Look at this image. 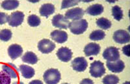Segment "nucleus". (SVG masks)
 <instances>
[{"mask_svg": "<svg viewBox=\"0 0 130 84\" xmlns=\"http://www.w3.org/2000/svg\"><path fill=\"white\" fill-rule=\"evenodd\" d=\"M12 84H24V83L23 82H22V81H14V82L12 83Z\"/></svg>", "mask_w": 130, "mask_h": 84, "instance_id": "obj_34", "label": "nucleus"}, {"mask_svg": "<svg viewBox=\"0 0 130 84\" xmlns=\"http://www.w3.org/2000/svg\"><path fill=\"white\" fill-rule=\"evenodd\" d=\"M52 24L55 27L67 30L69 26L70 22L68 20L65 18V16H64L62 15L59 14L53 16L52 19Z\"/></svg>", "mask_w": 130, "mask_h": 84, "instance_id": "obj_6", "label": "nucleus"}, {"mask_svg": "<svg viewBox=\"0 0 130 84\" xmlns=\"http://www.w3.org/2000/svg\"><path fill=\"white\" fill-rule=\"evenodd\" d=\"M87 61L83 57L76 58L72 61L73 69L77 72H83L87 68Z\"/></svg>", "mask_w": 130, "mask_h": 84, "instance_id": "obj_10", "label": "nucleus"}, {"mask_svg": "<svg viewBox=\"0 0 130 84\" xmlns=\"http://www.w3.org/2000/svg\"><path fill=\"white\" fill-rule=\"evenodd\" d=\"M24 14L20 11L12 12L8 18V24L11 27H18L24 22Z\"/></svg>", "mask_w": 130, "mask_h": 84, "instance_id": "obj_5", "label": "nucleus"}, {"mask_svg": "<svg viewBox=\"0 0 130 84\" xmlns=\"http://www.w3.org/2000/svg\"><path fill=\"white\" fill-rule=\"evenodd\" d=\"M104 8L101 4H94L90 5L86 10V12L91 16H98L104 12Z\"/></svg>", "mask_w": 130, "mask_h": 84, "instance_id": "obj_19", "label": "nucleus"}, {"mask_svg": "<svg viewBox=\"0 0 130 84\" xmlns=\"http://www.w3.org/2000/svg\"><path fill=\"white\" fill-rule=\"evenodd\" d=\"M102 82L104 84H118L119 82V78L115 75L109 74L104 77Z\"/></svg>", "mask_w": 130, "mask_h": 84, "instance_id": "obj_25", "label": "nucleus"}, {"mask_svg": "<svg viewBox=\"0 0 130 84\" xmlns=\"http://www.w3.org/2000/svg\"><path fill=\"white\" fill-rule=\"evenodd\" d=\"M12 32L10 30L7 29L2 30L0 31V40L4 42L9 41L12 38Z\"/></svg>", "mask_w": 130, "mask_h": 84, "instance_id": "obj_27", "label": "nucleus"}, {"mask_svg": "<svg viewBox=\"0 0 130 84\" xmlns=\"http://www.w3.org/2000/svg\"><path fill=\"white\" fill-rule=\"evenodd\" d=\"M96 24L102 30H108L111 27V21L105 18H100L96 21Z\"/></svg>", "mask_w": 130, "mask_h": 84, "instance_id": "obj_23", "label": "nucleus"}, {"mask_svg": "<svg viewBox=\"0 0 130 84\" xmlns=\"http://www.w3.org/2000/svg\"><path fill=\"white\" fill-rule=\"evenodd\" d=\"M105 73L104 64L100 61H94L90 64V74L94 78H100Z\"/></svg>", "mask_w": 130, "mask_h": 84, "instance_id": "obj_3", "label": "nucleus"}, {"mask_svg": "<svg viewBox=\"0 0 130 84\" xmlns=\"http://www.w3.org/2000/svg\"><path fill=\"white\" fill-rule=\"evenodd\" d=\"M123 84H130V83H129V81H126V82L124 83Z\"/></svg>", "mask_w": 130, "mask_h": 84, "instance_id": "obj_35", "label": "nucleus"}, {"mask_svg": "<svg viewBox=\"0 0 130 84\" xmlns=\"http://www.w3.org/2000/svg\"><path fill=\"white\" fill-rule=\"evenodd\" d=\"M55 48V43L49 39H42L38 44V49L42 53H51Z\"/></svg>", "mask_w": 130, "mask_h": 84, "instance_id": "obj_7", "label": "nucleus"}, {"mask_svg": "<svg viewBox=\"0 0 130 84\" xmlns=\"http://www.w3.org/2000/svg\"><path fill=\"white\" fill-rule=\"evenodd\" d=\"M129 45H127L123 47L122 51L124 54H125L127 56H129Z\"/></svg>", "mask_w": 130, "mask_h": 84, "instance_id": "obj_31", "label": "nucleus"}, {"mask_svg": "<svg viewBox=\"0 0 130 84\" xmlns=\"http://www.w3.org/2000/svg\"><path fill=\"white\" fill-rule=\"evenodd\" d=\"M120 52L118 49L113 46L106 48L103 53V58L110 62L118 60L120 59Z\"/></svg>", "mask_w": 130, "mask_h": 84, "instance_id": "obj_4", "label": "nucleus"}, {"mask_svg": "<svg viewBox=\"0 0 130 84\" xmlns=\"http://www.w3.org/2000/svg\"><path fill=\"white\" fill-rule=\"evenodd\" d=\"M19 6L18 1H4L2 3V7L5 10H13Z\"/></svg>", "mask_w": 130, "mask_h": 84, "instance_id": "obj_21", "label": "nucleus"}, {"mask_svg": "<svg viewBox=\"0 0 130 84\" xmlns=\"http://www.w3.org/2000/svg\"><path fill=\"white\" fill-rule=\"evenodd\" d=\"M8 18H9V16L7 14L0 12V25H2V24H4L8 22Z\"/></svg>", "mask_w": 130, "mask_h": 84, "instance_id": "obj_30", "label": "nucleus"}, {"mask_svg": "<svg viewBox=\"0 0 130 84\" xmlns=\"http://www.w3.org/2000/svg\"><path fill=\"white\" fill-rule=\"evenodd\" d=\"M100 46L99 44L94 43H91L87 44L84 48V52L86 56L97 55L100 52Z\"/></svg>", "mask_w": 130, "mask_h": 84, "instance_id": "obj_16", "label": "nucleus"}, {"mask_svg": "<svg viewBox=\"0 0 130 84\" xmlns=\"http://www.w3.org/2000/svg\"><path fill=\"white\" fill-rule=\"evenodd\" d=\"M11 78L4 71L0 72V84H10Z\"/></svg>", "mask_w": 130, "mask_h": 84, "instance_id": "obj_28", "label": "nucleus"}, {"mask_svg": "<svg viewBox=\"0 0 130 84\" xmlns=\"http://www.w3.org/2000/svg\"><path fill=\"white\" fill-rule=\"evenodd\" d=\"M23 53L22 47L19 44H14L10 45L8 48V53L12 60H15L22 55Z\"/></svg>", "mask_w": 130, "mask_h": 84, "instance_id": "obj_15", "label": "nucleus"}, {"mask_svg": "<svg viewBox=\"0 0 130 84\" xmlns=\"http://www.w3.org/2000/svg\"><path fill=\"white\" fill-rule=\"evenodd\" d=\"M79 3V1H63L62 2L61 9H66V8L70 7L75 6Z\"/></svg>", "mask_w": 130, "mask_h": 84, "instance_id": "obj_29", "label": "nucleus"}, {"mask_svg": "<svg viewBox=\"0 0 130 84\" xmlns=\"http://www.w3.org/2000/svg\"><path fill=\"white\" fill-rule=\"evenodd\" d=\"M62 84H69V83H62Z\"/></svg>", "mask_w": 130, "mask_h": 84, "instance_id": "obj_36", "label": "nucleus"}, {"mask_svg": "<svg viewBox=\"0 0 130 84\" xmlns=\"http://www.w3.org/2000/svg\"><path fill=\"white\" fill-rule=\"evenodd\" d=\"M19 70L22 76L26 79H30L35 75V70L31 66L26 65H22L20 66Z\"/></svg>", "mask_w": 130, "mask_h": 84, "instance_id": "obj_18", "label": "nucleus"}, {"mask_svg": "<svg viewBox=\"0 0 130 84\" xmlns=\"http://www.w3.org/2000/svg\"><path fill=\"white\" fill-rule=\"evenodd\" d=\"M85 15L83 9L80 7H75L68 10L65 13V18L67 20H81Z\"/></svg>", "mask_w": 130, "mask_h": 84, "instance_id": "obj_8", "label": "nucleus"}, {"mask_svg": "<svg viewBox=\"0 0 130 84\" xmlns=\"http://www.w3.org/2000/svg\"><path fill=\"white\" fill-rule=\"evenodd\" d=\"M40 19L39 16L35 15H31L27 18L28 24L31 27L39 26L40 24Z\"/></svg>", "mask_w": 130, "mask_h": 84, "instance_id": "obj_26", "label": "nucleus"}, {"mask_svg": "<svg viewBox=\"0 0 130 84\" xmlns=\"http://www.w3.org/2000/svg\"><path fill=\"white\" fill-rule=\"evenodd\" d=\"M88 27V22L85 19L74 20L70 23L68 28L73 34H83Z\"/></svg>", "mask_w": 130, "mask_h": 84, "instance_id": "obj_1", "label": "nucleus"}, {"mask_svg": "<svg viewBox=\"0 0 130 84\" xmlns=\"http://www.w3.org/2000/svg\"><path fill=\"white\" fill-rule=\"evenodd\" d=\"M61 73L55 68H50L44 72L43 78L46 84H57L61 80Z\"/></svg>", "mask_w": 130, "mask_h": 84, "instance_id": "obj_2", "label": "nucleus"}, {"mask_svg": "<svg viewBox=\"0 0 130 84\" xmlns=\"http://www.w3.org/2000/svg\"><path fill=\"white\" fill-rule=\"evenodd\" d=\"M23 62L31 65H35L38 62V58L35 53L32 52H27L22 58Z\"/></svg>", "mask_w": 130, "mask_h": 84, "instance_id": "obj_20", "label": "nucleus"}, {"mask_svg": "<svg viewBox=\"0 0 130 84\" xmlns=\"http://www.w3.org/2000/svg\"><path fill=\"white\" fill-rule=\"evenodd\" d=\"M55 12V7L51 3H46L42 5L39 9V12L42 16L47 18L50 15H52Z\"/></svg>", "mask_w": 130, "mask_h": 84, "instance_id": "obj_17", "label": "nucleus"}, {"mask_svg": "<svg viewBox=\"0 0 130 84\" xmlns=\"http://www.w3.org/2000/svg\"><path fill=\"white\" fill-rule=\"evenodd\" d=\"M114 40L119 44H126L130 40V35L127 31L123 30H117L113 34Z\"/></svg>", "mask_w": 130, "mask_h": 84, "instance_id": "obj_9", "label": "nucleus"}, {"mask_svg": "<svg viewBox=\"0 0 130 84\" xmlns=\"http://www.w3.org/2000/svg\"><path fill=\"white\" fill-rule=\"evenodd\" d=\"M56 54L57 58L63 62H68L71 60L72 57V51L67 47H61L59 48Z\"/></svg>", "mask_w": 130, "mask_h": 84, "instance_id": "obj_13", "label": "nucleus"}, {"mask_svg": "<svg viewBox=\"0 0 130 84\" xmlns=\"http://www.w3.org/2000/svg\"><path fill=\"white\" fill-rule=\"evenodd\" d=\"M105 37V33L102 30H96L90 33L89 38L92 40H100L104 39Z\"/></svg>", "mask_w": 130, "mask_h": 84, "instance_id": "obj_22", "label": "nucleus"}, {"mask_svg": "<svg viewBox=\"0 0 130 84\" xmlns=\"http://www.w3.org/2000/svg\"><path fill=\"white\" fill-rule=\"evenodd\" d=\"M29 84H43L42 81H40V80H32L31 82H29Z\"/></svg>", "mask_w": 130, "mask_h": 84, "instance_id": "obj_33", "label": "nucleus"}, {"mask_svg": "<svg viewBox=\"0 0 130 84\" xmlns=\"http://www.w3.org/2000/svg\"><path fill=\"white\" fill-rule=\"evenodd\" d=\"M79 84H94V82L92 80H90V79L85 78V79H83V80L80 82Z\"/></svg>", "mask_w": 130, "mask_h": 84, "instance_id": "obj_32", "label": "nucleus"}, {"mask_svg": "<svg viewBox=\"0 0 130 84\" xmlns=\"http://www.w3.org/2000/svg\"><path fill=\"white\" fill-rule=\"evenodd\" d=\"M51 38L59 44H62L68 40V34L62 30H55L51 33Z\"/></svg>", "mask_w": 130, "mask_h": 84, "instance_id": "obj_14", "label": "nucleus"}, {"mask_svg": "<svg viewBox=\"0 0 130 84\" xmlns=\"http://www.w3.org/2000/svg\"><path fill=\"white\" fill-rule=\"evenodd\" d=\"M2 69L6 74H7L11 78H18L19 75V70L17 66L13 63H8L2 66Z\"/></svg>", "mask_w": 130, "mask_h": 84, "instance_id": "obj_12", "label": "nucleus"}, {"mask_svg": "<svg viewBox=\"0 0 130 84\" xmlns=\"http://www.w3.org/2000/svg\"><path fill=\"white\" fill-rule=\"evenodd\" d=\"M106 65L108 69L115 73H120L122 72L125 68V64L120 59H118L113 62L107 61Z\"/></svg>", "mask_w": 130, "mask_h": 84, "instance_id": "obj_11", "label": "nucleus"}, {"mask_svg": "<svg viewBox=\"0 0 130 84\" xmlns=\"http://www.w3.org/2000/svg\"><path fill=\"white\" fill-rule=\"evenodd\" d=\"M112 15L113 18L118 21H120L123 18V11L121 8L118 5L112 7Z\"/></svg>", "mask_w": 130, "mask_h": 84, "instance_id": "obj_24", "label": "nucleus"}]
</instances>
